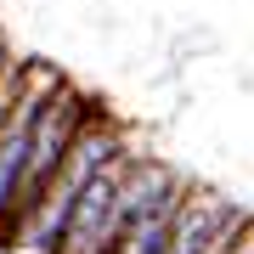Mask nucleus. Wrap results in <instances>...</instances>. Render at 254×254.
I'll return each instance as SVG.
<instances>
[{"label":"nucleus","instance_id":"1","mask_svg":"<svg viewBox=\"0 0 254 254\" xmlns=\"http://www.w3.org/2000/svg\"><path fill=\"white\" fill-rule=\"evenodd\" d=\"M130 147V136L113 125V113H102L79 130V141H73V153L68 164L57 170V181L46 187V198L34 203V215L23 220V232H17V249L23 254H63V232H68V220H73V209H79V198L91 192V181L108 164L119 158Z\"/></svg>","mask_w":254,"mask_h":254},{"label":"nucleus","instance_id":"2","mask_svg":"<svg viewBox=\"0 0 254 254\" xmlns=\"http://www.w3.org/2000/svg\"><path fill=\"white\" fill-rule=\"evenodd\" d=\"M102 102L91 91H79V85H57V96L46 102V113H40V125H34V147H28V170H23V187H17V209H11V232H6V249H17V232H23V220L34 215V203L46 198V187L57 181V170L68 164L73 153V141H79V130L96 119Z\"/></svg>","mask_w":254,"mask_h":254},{"label":"nucleus","instance_id":"3","mask_svg":"<svg viewBox=\"0 0 254 254\" xmlns=\"http://www.w3.org/2000/svg\"><path fill=\"white\" fill-rule=\"evenodd\" d=\"M187 192H192V181H187V175H175V181H170V187H164L158 198H153V203H147L141 215L125 226V237H119V254H164V249H170V237H175V220H181Z\"/></svg>","mask_w":254,"mask_h":254},{"label":"nucleus","instance_id":"4","mask_svg":"<svg viewBox=\"0 0 254 254\" xmlns=\"http://www.w3.org/2000/svg\"><path fill=\"white\" fill-rule=\"evenodd\" d=\"M232 209H237L232 198L192 187V192H187V203H181V220H175V237H170V249H164V254H203V249H209V237L226 226Z\"/></svg>","mask_w":254,"mask_h":254},{"label":"nucleus","instance_id":"5","mask_svg":"<svg viewBox=\"0 0 254 254\" xmlns=\"http://www.w3.org/2000/svg\"><path fill=\"white\" fill-rule=\"evenodd\" d=\"M232 254H254V209H249L243 232H237V243H232Z\"/></svg>","mask_w":254,"mask_h":254},{"label":"nucleus","instance_id":"6","mask_svg":"<svg viewBox=\"0 0 254 254\" xmlns=\"http://www.w3.org/2000/svg\"><path fill=\"white\" fill-rule=\"evenodd\" d=\"M11 57H17V51H11V40H6V28H0V68H6Z\"/></svg>","mask_w":254,"mask_h":254}]
</instances>
